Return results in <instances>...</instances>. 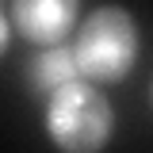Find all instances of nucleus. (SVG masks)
Segmentation results:
<instances>
[{
  "instance_id": "f257e3e1",
  "label": "nucleus",
  "mask_w": 153,
  "mask_h": 153,
  "mask_svg": "<svg viewBox=\"0 0 153 153\" xmlns=\"http://www.w3.org/2000/svg\"><path fill=\"white\" fill-rule=\"evenodd\" d=\"M46 130L61 149H96L107 142L111 134V103L103 96L69 80L57 92H50V107H46Z\"/></svg>"
},
{
  "instance_id": "f03ea898",
  "label": "nucleus",
  "mask_w": 153,
  "mask_h": 153,
  "mask_svg": "<svg viewBox=\"0 0 153 153\" xmlns=\"http://www.w3.org/2000/svg\"><path fill=\"white\" fill-rule=\"evenodd\" d=\"M134 50H138V35H134V23L123 8H100L84 31L76 38V65L80 73L92 76V80H119V76L130 69Z\"/></svg>"
},
{
  "instance_id": "7ed1b4c3",
  "label": "nucleus",
  "mask_w": 153,
  "mask_h": 153,
  "mask_svg": "<svg viewBox=\"0 0 153 153\" xmlns=\"http://www.w3.org/2000/svg\"><path fill=\"white\" fill-rule=\"evenodd\" d=\"M76 0H16V27L31 42H57L73 27Z\"/></svg>"
},
{
  "instance_id": "20e7f679",
  "label": "nucleus",
  "mask_w": 153,
  "mask_h": 153,
  "mask_svg": "<svg viewBox=\"0 0 153 153\" xmlns=\"http://www.w3.org/2000/svg\"><path fill=\"white\" fill-rule=\"evenodd\" d=\"M76 73H80L76 54L65 50V46H57V50H46L42 57H35V65H31V84H35V92H57L61 84L76 80Z\"/></svg>"
},
{
  "instance_id": "39448f33",
  "label": "nucleus",
  "mask_w": 153,
  "mask_h": 153,
  "mask_svg": "<svg viewBox=\"0 0 153 153\" xmlns=\"http://www.w3.org/2000/svg\"><path fill=\"white\" fill-rule=\"evenodd\" d=\"M4 42H8V27H4V19H0V50H4Z\"/></svg>"
}]
</instances>
